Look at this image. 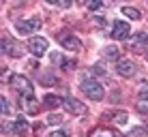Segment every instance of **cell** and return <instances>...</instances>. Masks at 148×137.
Segmentation results:
<instances>
[{
    "mask_svg": "<svg viewBox=\"0 0 148 137\" xmlns=\"http://www.w3.org/2000/svg\"><path fill=\"white\" fill-rule=\"evenodd\" d=\"M58 41H60V45H62L64 49H69V52H77V49H82V41L75 34H69V32H62L58 37Z\"/></svg>",
    "mask_w": 148,
    "mask_h": 137,
    "instance_id": "6",
    "label": "cell"
},
{
    "mask_svg": "<svg viewBox=\"0 0 148 137\" xmlns=\"http://www.w3.org/2000/svg\"><path fill=\"white\" fill-rule=\"evenodd\" d=\"M116 71H118V75H122V77H133L137 67H135L133 60H125L122 58V60H118V64H116Z\"/></svg>",
    "mask_w": 148,
    "mask_h": 137,
    "instance_id": "10",
    "label": "cell"
},
{
    "mask_svg": "<svg viewBox=\"0 0 148 137\" xmlns=\"http://www.w3.org/2000/svg\"><path fill=\"white\" fill-rule=\"evenodd\" d=\"M105 56H108V58H118V49L116 47H108L105 49Z\"/></svg>",
    "mask_w": 148,
    "mask_h": 137,
    "instance_id": "22",
    "label": "cell"
},
{
    "mask_svg": "<svg viewBox=\"0 0 148 137\" xmlns=\"http://www.w3.org/2000/svg\"><path fill=\"white\" fill-rule=\"evenodd\" d=\"M129 47L133 49L135 54H144L148 49V34L146 32H137L133 37H129Z\"/></svg>",
    "mask_w": 148,
    "mask_h": 137,
    "instance_id": "3",
    "label": "cell"
},
{
    "mask_svg": "<svg viewBox=\"0 0 148 137\" xmlns=\"http://www.w3.org/2000/svg\"><path fill=\"white\" fill-rule=\"evenodd\" d=\"M86 4H88L90 11H97V9L101 7V0H86Z\"/></svg>",
    "mask_w": 148,
    "mask_h": 137,
    "instance_id": "20",
    "label": "cell"
},
{
    "mask_svg": "<svg viewBox=\"0 0 148 137\" xmlns=\"http://www.w3.org/2000/svg\"><path fill=\"white\" fill-rule=\"evenodd\" d=\"M129 137H148V131H144V129H133Z\"/></svg>",
    "mask_w": 148,
    "mask_h": 137,
    "instance_id": "19",
    "label": "cell"
},
{
    "mask_svg": "<svg viewBox=\"0 0 148 137\" xmlns=\"http://www.w3.org/2000/svg\"><path fill=\"white\" fill-rule=\"evenodd\" d=\"M92 69H95V73H97V75H103V73H105V71H103V67H101V64H95Z\"/></svg>",
    "mask_w": 148,
    "mask_h": 137,
    "instance_id": "24",
    "label": "cell"
},
{
    "mask_svg": "<svg viewBox=\"0 0 148 137\" xmlns=\"http://www.w3.org/2000/svg\"><path fill=\"white\" fill-rule=\"evenodd\" d=\"M9 84H11L19 94H32V84H30V79L24 77V75H11V77H9Z\"/></svg>",
    "mask_w": 148,
    "mask_h": 137,
    "instance_id": "2",
    "label": "cell"
},
{
    "mask_svg": "<svg viewBox=\"0 0 148 137\" xmlns=\"http://www.w3.org/2000/svg\"><path fill=\"white\" fill-rule=\"evenodd\" d=\"M41 17H30V19H24V22H19L17 24V30L22 34H32V32H37V30L41 28Z\"/></svg>",
    "mask_w": 148,
    "mask_h": 137,
    "instance_id": "9",
    "label": "cell"
},
{
    "mask_svg": "<svg viewBox=\"0 0 148 137\" xmlns=\"http://www.w3.org/2000/svg\"><path fill=\"white\" fill-rule=\"evenodd\" d=\"M62 107L67 109L69 114H73V116H84L86 114V105L79 103V101L73 99V96H67V99L62 101Z\"/></svg>",
    "mask_w": 148,
    "mask_h": 137,
    "instance_id": "7",
    "label": "cell"
},
{
    "mask_svg": "<svg viewBox=\"0 0 148 137\" xmlns=\"http://www.w3.org/2000/svg\"><path fill=\"white\" fill-rule=\"evenodd\" d=\"M9 101L4 99V96H0V114H9Z\"/></svg>",
    "mask_w": 148,
    "mask_h": 137,
    "instance_id": "18",
    "label": "cell"
},
{
    "mask_svg": "<svg viewBox=\"0 0 148 137\" xmlns=\"http://www.w3.org/2000/svg\"><path fill=\"white\" fill-rule=\"evenodd\" d=\"M110 37H112V39H116V41H127V39L131 37V28H129V24H127V22H114Z\"/></svg>",
    "mask_w": 148,
    "mask_h": 137,
    "instance_id": "5",
    "label": "cell"
},
{
    "mask_svg": "<svg viewBox=\"0 0 148 137\" xmlns=\"http://www.w3.org/2000/svg\"><path fill=\"white\" fill-rule=\"evenodd\" d=\"M45 122H47L49 126H56V124H60V122H62V116H58V114H49Z\"/></svg>",
    "mask_w": 148,
    "mask_h": 137,
    "instance_id": "17",
    "label": "cell"
},
{
    "mask_svg": "<svg viewBox=\"0 0 148 137\" xmlns=\"http://www.w3.org/2000/svg\"><path fill=\"white\" fill-rule=\"evenodd\" d=\"M47 47H49V43H47V39H43V37H32L28 41V49L34 56H43L47 52Z\"/></svg>",
    "mask_w": 148,
    "mask_h": 137,
    "instance_id": "8",
    "label": "cell"
},
{
    "mask_svg": "<svg viewBox=\"0 0 148 137\" xmlns=\"http://www.w3.org/2000/svg\"><path fill=\"white\" fill-rule=\"evenodd\" d=\"M77 2H86V0H77Z\"/></svg>",
    "mask_w": 148,
    "mask_h": 137,
    "instance_id": "26",
    "label": "cell"
},
{
    "mask_svg": "<svg viewBox=\"0 0 148 137\" xmlns=\"http://www.w3.org/2000/svg\"><path fill=\"white\" fill-rule=\"evenodd\" d=\"M52 137H69L64 131H56V133H52Z\"/></svg>",
    "mask_w": 148,
    "mask_h": 137,
    "instance_id": "25",
    "label": "cell"
},
{
    "mask_svg": "<svg viewBox=\"0 0 148 137\" xmlns=\"http://www.w3.org/2000/svg\"><path fill=\"white\" fill-rule=\"evenodd\" d=\"M19 107L26 111V114L34 116V114H39L41 105H39V101L34 99V94H22V96H19Z\"/></svg>",
    "mask_w": 148,
    "mask_h": 137,
    "instance_id": "4",
    "label": "cell"
},
{
    "mask_svg": "<svg viewBox=\"0 0 148 137\" xmlns=\"http://www.w3.org/2000/svg\"><path fill=\"white\" fill-rule=\"evenodd\" d=\"M2 49H4L9 56H13V58H19V56L24 54V47H22L19 43H15L13 39H4V41H2Z\"/></svg>",
    "mask_w": 148,
    "mask_h": 137,
    "instance_id": "11",
    "label": "cell"
},
{
    "mask_svg": "<svg viewBox=\"0 0 148 137\" xmlns=\"http://www.w3.org/2000/svg\"><path fill=\"white\" fill-rule=\"evenodd\" d=\"M52 62H54V64H62L64 60H62V56H60V54H54V56H52Z\"/></svg>",
    "mask_w": 148,
    "mask_h": 137,
    "instance_id": "23",
    "label": "cell"
},
{
    "mask_svg": "<svg viewBox=\"0 0 148 137\" xmlns=\"http://www.w3.org/2000/svg\"><path fill=\"white\" fill-rule=\"evenodd\" d=\"M120 11H122V15H127L129 19H135V22H137V19L142 17V13L137 11V9H133V7H122Z\"/></svg>",
    "mask_w": 148,
    "mask_h": 137,
    "instance_id": "15",
    "label": "cell"
},
{
    "mask_svg": "<svg viewBox=\"0 0 148 137\" xmlns=\"http://www.w3.org/2000/svg\"><path fill=\"white\" fill-rule=\"evenodd\" d=\"M108 118H112L116 124L122 126V124H127V120H129V114L122 111V109H114V111H110V114H108Z\"/></svg>",
    "mask_w": 148,
    "mask_h": 137,
    "instance_id": "12",
    "label": "cell"
},
{
    "mask_svg": "<svg viewBox=\"0 0 148 137\" xmlns=\"http://www.w3.org/2000/svg\"><path fill=\"white\" fill-rule=\"evenodd\" d=\"M43 103H45V105H47V107H52V109H54V107H58V105H60V103H62V101H60V99H58V96H54V94H45V99H43Z\"/></svg>",
    "mask_w": 148,
    "mask_h": 137,
    "instance_id": "16",
    "label": "cell"
},
{
    "mask_svg": "<svg viewBox=\"0 0 148 137\" xmlns=\"http://www.w3.org/2000/svg\"><path fill=\"white\" fill-rule=\"evenodd\" d=\"M88 137H118L116 133H112L110 129H105V126H97V129L90 131V135Z\"/></svg>",
    "mask_w": 148,
    "mask_h": 137,
    "instance_id": "14",
    "label": "cell"
},
{
    "mask_svg": "<svg viewBox=\"0 0 148 137\" xmlns=\"http://www.w3.org/2000/svg\"><path fill=\"white\" fill-rule=\"evenodd\" d=\"M47 2H52V4H60V7H71V2H73V0H47Z\"/></svg>",
    "mask_w": 148,
    "mask_h": 137,
    "instance_id": "21",
    "label": "cell"
},
{
    "mask_svg": "<svg viewBox=\"0 0 148 137\" xmlns=\"http://www.w3.org/2000/svg\"><path fill=\"white\" fill-rule=\"evenodd\" d=\"M30 131V126H28V122L26 120H15L13 122V133L15 135H19V137H26V133Z\"/></svg>",
    "mask_w": 148,
    "mask_h": 137,
    "instance_id": "13",
    "label": "cell"
},
{
    "mask_svg": "<svg viewBox=\"0 0 148 137\" xmlns=\"http://www.w3.org/2000/svg\"><path fill=\"white\" fill-rule=\"evenodd\" d=\"M82 92H84L86 96H88V99H92V101H101L103 99V86H101L99 82H97V79H92V77H86L84 82H82Z\"/></svg>",
    "mask_w": 148,
    "mask_h": 137,
    "instance_id": "1",
    "label": "cell"
}]
</instances>
